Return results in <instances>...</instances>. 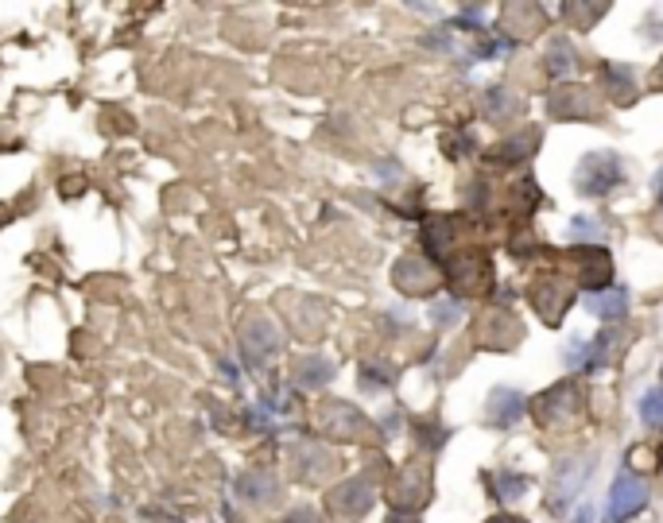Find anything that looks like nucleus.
<instances>
[{
  "instance_id": "1",
  "label": "nucleus",
  "mask_w": 663,
  "mask_h": 523,
  "mask_svg": "<svg viewBox=\"0 0 663 523\" xmlns=\"http://www.w3.org/2000/svg\"><path fill=\"white\" fill-rule=\"evenodd\" d=\"M621 179H625L621 159H617L614 152H589V156H582V164L574 167V190H578L582 198L609 194Z\"/></svg>"
},
{
  "instance_id": "2",
  "label": "nucleus",
  "mask_w": 663,
  "mask_h": 523,
  "mask_svg": "<svg viewBox=\"0 0 663 523\" xmlns=\"http://www.w3.org/2000/svg\"><path fill=\"white\" fill-rule=\"evenodd\" d=\"M648 504V485L632 474H621L609 489V523H625Z\"/></svg>"
},
{
  "instance_id": "3",
  "label": "nucleus",
  "mask_w": 663,
  "mask_h": 523,
  "mask_svg": "<svg viewBox=\"0 0 663 523\" xmlns=\"http://www.w3.org/2000/svg\"><path fill=\"white\" fill-rule=\"evenodd\" d=\"M578 388L574 385H555L551 392H543L540 400H535V419H540L543 426H555L563 423V419H571L574 411H578Z\"/></svg>"
},
{
  "instance_id": "4",
  "label": "nucleus",
  "mask_w": 663,
  "mask_h": 523,
  "mask_svg": "<svg viewBox=\"0 0 663 523\" xmlns=\"http://www.w3.org/2000/svg\"><path fill=\"white\" fill-rule=\"evenodd\" d=\"M566 303H571V291H566L563 283H555V279H543V283H535V311L543 314V322H551V326H555V322L563 319Z\"/></svg>"
},
{
  "instance_id": "5",
  "label": "nucleus",
  "mask_w": 663,
  "mask_h": 523,
  "mask_svg": "<svg viewBox=\"0 0 663 523\" xmlns=\"http://www.w3.org/2000/svg\"><path fill=\"white\" fill-rule=\"evenodd\" d=\"M520 415H524V396L497 388V392H493V400H489V419H493V426H500V431H505V426H512Z\"/></svg>"
},
{
  "instance_id": "6",
  "label": "nucleus",
  "mask_w": 663,
  "mask_h": 523,
  "mask_svg": "<svg viewBox=\"0 0 663 523\" xmlns=\"http://www.w3.org/2000/svg\"><path fill=\"white\" fill-rule=\"evenodd\" d=\"M368 504H373V489H368V481L342 485V489H338V497H334V508L342 515H361Z\"/></svg>"
},
{
  "instance_id": "7",
  "label": "nucleus",
  "mask_w": 663,
  "mask_h": 523,
  "mask_svg": "<svg viewBox=\"0 0 663 523\" xmlns=\"http://www.w3.org/2000/svg\"><path fill=\"white\" fill-rule=\"evenodd\" d=\"M586 307L598 314V319L617 322V319H625V311H629V294L625 291H594L586 299Z\"/></svg>"
},
{
  "instance_id": "8",
  "label": "nucleus",
  "mask_w": 663,
  "mask_h": 523,
  "mask_svg": "<svg viewBox=\"0 0 663 523\" xmlns=\"http://www.w3.org/2000/svg\"><path fill=\"white\" fill-rule=\"evenodd\" d=\"M640 419H644L648 426H655V431L663 426V392L660 388L644 392V400H640Z\"/></svg>"
},
{
  "instance_id": "9",
  "label": "nucleus",
  "mask_w": 663,
  "mask_h": 523,
  "mask_svg": "<svg viewBox=\"0 0 663 523\" xmlns=\"http://www.w3.org/2000/svg\"><path fill=\"white\" fill-rule=\"evenodd\" d=\"M548 55H551V63H548L551 74H566L574 66V51H571V43H566V40L548 43Z\"/></svg>"
},
{
  "instance_id": "10",
  "label": "nucleus",
  "mask_w": 663,
  "mask_h": 523,
  "mask_svg": "<svg viewBox=\"0 0 663 523\" xmlns=\"http://www.w3.org/2000/svg\"><path fill=\"white\" fill-rule=\"evenodd\" d=\"M566 16H571V20L578 16L582 24H586L582 32H589V27H594V20L606 16V4H566Z\"/></svg>"
},
{
  "instance_id": "11",
  "label": "nucleus",
  "mask_w": 663,
  "mask_h": 523,
  "mask_svg": "<svg viewBox=\"0 0 663 523\" xmlns=\"http://www.w3.org/2000/svg\"><path fill=\"white\" fill-rule=\"evenodd\" d=\"M416 481H427V477H419V469H408V485L400 481V492L404 489H416ZM411 500H423L427 497V485H419V492H408Z\"/></svg>"
},
{
  "instance_id": "12",
  "label": "nucleus",
  "mask_w": 663,
  "mask_h": 523,
  "mask_svg": "<svg viewBox=\"0 0 663 523\" xmlns=\"http://www.w3.org/2000/svg\"><path fill=\"white\" fill-rule=\"evenodd\" d=\"M655 202H660V205H663V171H660V175H655Z\"/></svg>"
},
{
  "instance_id": "13",
  "label": "nucleus",
  "mask_w": 663,
  "mask_h": 523,
  "mask_svg": "<svg viewBox=\"0 0 663 523\" xmlns=\"http://www.w3.org/2000/svg\"><path fill=\"white\" fill-rule=\"evenodd\" d=\"M489 523H524V520H516V515H497V520H489Z\"/></svg>"
},
{
  "instance_id": "14",
  "label": "nucleus",
  "mask_w": 663,
  "mask_h": 523,
  "mask_svg": "<svg viewBox=\"0 0 663 523\" xmlns=\"http://www.w3.org/2000/svg\"><path fill=\"white\" fill-rule=\"evenodd\" d=\"M655 78H660V82H663V63H660V70H655Z\"/></svg>"
},
{
  "instance_id": "15",
  "label": "nucleus",
  "mask_w": 663,
  "mask_h": 523,
  "mask_svg": "<svg viewBox=\"0 0 663 523\" xmlns=\"http://www.w3.org/2000/svg\"><path fill=\"white\" fill-rule=\"evenodd\" d=\"M660 469H663V466H660Z\"/></svg>"
}]
</instances>
